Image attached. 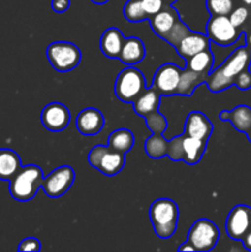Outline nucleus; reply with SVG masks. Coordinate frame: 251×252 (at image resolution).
<instances>
[{
    "label": "nucleus",
    "mask_w": 251,
    "mask_h": 252,
    "mask_svg": "<svg viewBox=\"0 0 251 252\" xmlns=\"http://www.w3.org/2000/svg\"><path fill=\"white\" fill-rule=\"evenodd\" d=\"M251 63V49L248 46L238 47L217 68H212L207 75V86L212 93H220L234 85L236 76L249 68Z\"/></svg>",
    "instance_id": "1"
},
{
    "label": "nucleus",
    "mask_w": 251,
    "mask_h": 252,
    "mask_svg": "<svg viewBox=\"0 0 251 252\" xmlns=\"http://www.w3.org/2000/svg\"><path fill=\"white\" fill-rule=\"evenodd\" d=\"M149 218L155 235L160 239H169L177 229L179 207L172 199L159 198L150 206Z\"/></svg>",
    "instance_id": "2"
},
{
    "label": "nucleus",
    "mask_w": 251,
    "mask_h": 252,
    "mask_svg": "<svg viewBox=\"0 0 251 252\" xmlns=\"http://www.w3.org/2000/svg\"><path fill=\"white\" fill-rule=\"evenodd\" d=\"M43 171L37 165H26L9 181V192L19 202L31 201L42 187Z\"/></svg>",
    "instance_id": "3"
},
{
    "label": "nucleus",
    "mask_w": 251,
    "mask_h": 252,
    "mask_svg": "<svg viewBox=\"0 0 251 252\" xmlns=\"http://www.w3.org/2000/svg\"><path fill=\"white\" fill-rule=\"evenodd\" d=\"M145 78L139 69L133 65L126 66L116 78L115 94L122 102L132 103L147 88Z\"/></svg>",
    "instance_id": "4"
},
{
    "label": "nucleus",
    "mask_w": 251,
    "mask_h": 252,
    "mask_svg": "<svg viewBox=\"0 0 251 252\" xmlns=\"http://www.w3.org/2000/svg\"><path fill=\"white\" fill-rule=\"evenodd\" d=\"M46 56L51 65L62 73L75 69L81 61L80 49L71 42H53L47 47Z\"/></svg>",
    "instance_id": "5"
},
{
    "label": "nucleus",
    "mask_w": 251,
    "mask_h": 252,
    "mask_svg": "<svg viewBox=\"0 0 251 252\" xmlns=\"http://www.w3.org/2000/svg\"><path fill=\"white\" fill-rule=\"evenodd\" d=\"M88 160L91 166L105 176H116L125 167L126 154L115 152L108 145H96L89 152Z\"/></svg>",
    "instance_id": "6"
},
{
    "label": "nucleus",
    "mask_w": 251,
    "mask_h": 252,
    "mask_svg": "<svg viewBox=\"0 0 251 252\" xmlns=\"http://www.w3.org/2000/svg\"><path fill=\"white\" fill-rule=\"evenodd\" d=\"M219 229L212 220L201 218L194 221L187 234V241L198 252L211 251L219 240Z\"/></svg>",
    "instance_id": "7"
},
{
    "label": "nucleus",
    "mask_w": 251,
    "mask_h": 252,
    "mask_svg": "<svg viewBox=\"0 0 251 252\" xmlns=\"http://www.w3.org/2000/svg\"><path fill=\"white\" fill-rule=\"evenodd\" d=\"M206 34L212 43L220 47H229L235 43L243 33L231 24L229 16L212 15L207 22Z\"/></svg>",
    "instance_id": "8"
},
{
    "label": "nucleus",
    "mask_w": 251,
    "mask_h": 252,
    "mask_svg": "<svg viewBox=\"0 0 251 252\" xmlns=\"http://www.w3.org/2000/svg\"><path fill=\"white\" fill-rule=\"evenodd\" d=\"M75 180V172L71 166L64 165L54 169L47 177H43L42 189L51 198H59L64 196Z\"/></svg>",
    "instance_id": "9"
},
{
    "label": "nucleus",
    "mask_w": 251,
    "mask_h": 252,
    "mask_svg": "<svg viewBox=\"0 0 251 252\" xmlns=\"http://www.w3.org/2000/svg\"><path fill=\"white\" fill-rule=\"evenodd\" d=\"M251 229V207L238 204L228 214L225 221L226 234L233 240H241Z\"/></svg>",
    "instance_id": "10"
},
{
    "label": "nucleus",
    "mask_w": 251,
    "mask_h": 252,
    "mask_svg": "<svg viewBox=\"0 0 251 252\" xmlns=\"http://www.w3.org/2000/svg\"><path fill=\"white\" fill-rule=\"evenodd\" d=\"M41 122L51 132H61L70 122V111L61 102H51L41 112Z\"/></svg>",
    "instance_id": "11"
},
{
    "label": "nucleus",
    "mask_w": 251,
    "mask_h": 252,
    "mask_svg": "<svg viewBox=\"0 0 251 252\" xmlns=\"http://www.w3.org/2000/svg\"><path fill=\"white\" fill-rule=\"evenodd\" d=\"M181 78V69L174 63H165L160 66L153 78V86L159 90L161 96L175 95Z\"/></svg>",
    "instance_id": "12"
},
{
    "label": "nucleus",
    "mask_w": 251,
    "mask_h": 252,
    "mask_svg": "<svg viewBox=\"0 0 251 252\" xmlns=\"http://www.w3.org/2000/svg\"><path fill=\"white\" fill-rule=\"evenodd\" d=\"M105 125V117L102 113L94 107L84 108L76 116L75 126L79 133L86 137H93L98 134Z\"/></svg>",
    "instance_id": "13"
},
{
    "label": "nucleus",
    "mask_w": 251,
    "mask_h": 252,
    "mask_svg": "<svg viewBox=\"0 0 251 252\" xmlns=\"http://www.w3.org/2000/svg\"><path fill=\"white\" fill-rule=\"evenodd\" d=\"M184 130L186 135L207 142L213 132V125L204 113L199 112V111H192L187 116Z\"/></svg>",
    "instance_id": "14"
},
{
    "label": "nucleus",
    "mask_w": 251,
    "mask_h": 252,
    "mask_svg": "<svg viewBox=\"0 0 251 252\" xmlns=\"http://www.w3.org/2000/svg\"><path fill=\"white\" fill-rule=\"evenodd\" d=\"M179 19V12L176 11V9L174 6L169 5L166 7H162L157 14L153 15L148 20H149L150 26H152V30L154 31V33L157 36H159L160 38L165 39L167 37V34L171 32V30L174 29L175 24H176Z\"/></svg>",
    "instance_id": "15"
},
{
    "label": "nucleus",
    "mask_w": 251,
    "mask_h": 252,
    "mask_svg": "<svg viewBox=\"0 0 251 252\" xmlns=\"http://www.w3.org/2000/svg\"><path fill=\"white\" fill-rule=\"evenodd\" d=\"M209 38L207 34L199 33V32H191L188 31L181 41L176 44V51L179 56L184 59L191 58L198 52L204 51V49L209 48Z\"/></svg>",
    "instance_id": "16"
},
{
    "label": "nucleus",
    "mask_w": 251,
    "mask_h": 252,
    "mask_svg": "<svg viewBox=\"0 0 251 252\" xmlns=\"http://www.w3.org/2000/svg\"><path fill=\"white\" fill-rule=\"evenodd\" d=\"M160 97H161V94L155 86L152 85V88L149 89L145 88L143 93L132 102L133 110L138 116L145 118L159 110Z\"/></svg>",
    "instance_id": "17"
},
{
    "label": "nucleus",
    "mask_w": 251,
    "mask_h": 252,
    "mask_svg": "<svg viewBox=\"0 0 251 252\" xmlns=\"http://www.w3.org/2000/svg\"><path fill=\"white\" fill-rule=\"evenodd\" d=\"M147 51L143 41L138 37H126L118 59L126 65H135L144 59Z\"/></svg>",
    "instance_id": "18"
},
{
    "label": "nucleus",
    "mask_w": 251,
    "mask_h": 252,
    "mask_svg": "<svg viewBox=\"0 0 251 252\" xmlns=\"http://www.w3.org/2000/svg\"><path fill=\"white\" fill-rule=\"evenodd\" d=\"M125 34L117 27L105 30L100 38V48L107 58H118L125 42Z\"/></svg>",
    "instance_id": "19"
},
{
    "label": "nucleus",
    "mask_w": 251,
    "mask_h": 252,
    "mask_svg": "<svg viewBox=\"0 0 251 252\" xmlns=\"http://www.w3.org/2000/svg\"><path fill=\"white\" fill-rule=\"evenodd\" d=\"M219 118L221 121H229L238 132L245 134L251 128V108L246 105L236 106L231 111H221Z\"/></svg>",
    "instance_id": "20"
},
{
    "label": "nucleus",
    "mask_w": 251,
    "mask_h": 252,
    "mask_svg": "<svg viewBox=\"0 0 251 252\" xmlns=\"http://www.w3.org/2000/svg\"><path fill=\"white\" fill-rule=\"evenodd\" d=\"M19 154L11 149H0V180L10 181L21 169Z\"/></svg>",
    "instance_id": "21"
},
{
    "label": "nucleus",
    "mask_w": 251,
    "mask_h": 252,
    "mask_svg": "<svg viewBox=\"0 0 251 252\" xmlns=\"http://www.w3.org/2000/svg\"><path fill=\"white\" fill-rule=\"evenodd\" d=\"M184 161L187 165H196L201 161L204 152H206L207 142L198 138L189 137L184 133Z\"/></svg>",
    "instance_id": "22"
},
{
    "label": "nucleus",
    "mask_w": 251,
    "mask_h": 252,
    "mask_svg": "<svg viewBox=\"0 0 251 252\" xmlns=\"http://www.w3.org/2000/svg\"><path fill=\"white\" fill-rule=\"evenodd\" d=\"M206 74H198L189 70V69H184V70H181V78H180V83L176 91H175V95L191 96L201 84L206 83Z\"/></svg>",
    "instance_id": "23"
},
{
    "label": "nucleus",
    "mask_w": 251,
    "mask_h": 252,
    "mask_svg": "<svg viewBox=\"0 0 251 252\" xmlns=\"http://www.w3.org/2000/svg\"><path fill=\"white\" fill-rule=\"evenodd\" d=\"M134 145V135L129 129L120 128L113 130L108 137V147L122 154H127Z\"/></svg>",
    "instance_id": "24"
},
{
    "label": "nucleus",
    "mask_w": 251,
    "mask_h": 252,
    "mask_svg": "<svg viewBox=\"0 0 251 252\" xmlns=\"http://www.w3.org/2000/svg\"><path fill=\"white\" fill-rule=\"evenodd\" d=\"M214 56L211 49H204V51L198 52L191 58L187 59V69L198 74H206L208 75L209 71L213 68Z\"/></svg>",
    "instance_id": "25"
},
{
    "label": "nucleus",
    "mask_w": 251,
    "mask_h": 252,
    "mask_svg": "<svg viewBox=\"0 0 251 252\" xmlns=\"http://www.w3.org/2000/svg\"><path fill=\"white\" fill-rule=\"evenodd\" d=\"M167 145H169V140L165 139L162 134H153L145 140L144 149L149 158L160 159L166 155Z\"/></svg>",
    "instance_id": "26"
},
{
    "label": "nucleus",
    "mask_w": 251,
    "mask_h": 252,
    "mask_svg": "<svg viewBox=\"0 0 251 252\" xmlns=\"http://www.w3.org/2000/svg\"><path fill=\"white\" fill-rule=\"evenodd\" d=\"M123 16L129 22H140L148 20L140 0H128L123 6Z\"/></svg>",
    "instance_id": "27"
},
{
    "label": "nucleus",
    "mask_w": 251,
    "mask_h": 252,
    "mask_svg": "<svg viewBox=\"0 0 251 252\" xmlns=\"http://www.w3.org/2000/svg\"><path fill=\"white\" fill-rule=\"evenodd\" d=\"M206 6L211 15L229 16L234 9V0H206Z\"/></svg>",
    "instance_id": "28"
},
{
    "label": "nucleus",
    "mask_w": 251,
    "mask_h": 252,
    "mask_svg": "<svg viewBox=\"0 0 251 252\" xmlns=\"http://www.w3.org/2000/svg\"><path fill=\"white\" fill-rule=\"evenodd\" d=\"M147 127L152 130L153 134H164L167 128V121L162 115H160L159 111L152 113V115L145 117Z\"/></svg>",
    "instance_id": "29"
},
{
    "label": "nucleus",
    "mask_w": 251,
    "mask_h": 252,
    "mask_svg": "<svg viewBox=\"0 0 251 252\" xmlns=\"http://www.w3.org/2000/svg\"><path fill=\"white\" fill-rule=\"evenodd\" d=\"M182 140H184V134L169 140L166 157H169L172 161H184V145H182Z\"/></svg>",
    "instance_id": "30"
},
{
    "label": "nucleus",
    "mask_w": 251,
    "mask_h": 252,
    "mask_svg": "<svg viewBox=\"0 0 251 252\" xmlns=\"http://www.w3.org/2000/svg\"><path fill=\"white\" fill-rule=\"evenodd\" d=\"M188 31L189 29L187 27V25L179 19L176 24H175L174 29L171 30V32H170V33L167 34L166 38H165V41H166L170 46H172L175 48L176 44L181 41L182 37H184Z\"/></svg>",
    "instance_id": "31"
},
{
    "label": "nucleus",
    "mask_w": 251,
    "mask_h": 252,
    "mask_svg": "<svg viewBox=\"0 0 251 252\" xmlns=\"http://www.w3.org/2000/svg\"><path fill=\"white\" fill-rule=\"evenodd\" d=\"M249 17V10L246 6H238L234 7L233 11L229 14V20L235 27H240L241 25L245 24V21Z\"/></svg>",
    "instance_id": "32"
},
{
    "label": "nucleus",
    "mask_w": 251,
    "mask_h": 252,
    "mask_svg": "<svg viewBox=\"0 0 251 252\" xmlns=\"http://www.w3.org/2000/svg\"><path fill=\"white\" fill-rule=\"evenodd\" d=\"M140 4L149 19L164 7V0H140Z\"/></svg>",
    "instance_id": "33"
},
{
    "label": "nucleus",
    "mask_w": 251,
    "mask_h": 252,
    "mask_svg": "<svg viewBox=\"0 0 251 252\" xmlns=\"http://www.w3.org/2000/svg\"><path fill=\"white\" fill-rule=\"evenodd\" d=\"M234 85L239 89V90H249L251 89V71L248 69L241 71L238 76H236Z\"/></svg>",
    "instance_id": "34"
},
{
    "label": "nucleus",
    "mask_w": 251,
    "mask_h": 252,
    "mask_svg": "<svg viewBox=\"0 0 251 252\" xmlns=\"http://www.w3.org/2000/svg\"><path fill=\"white\" fill-rule=\"evenodd\" d=\"M19 251H39L41 250V241L37 238H26L20 243Z\"/></svg>",
    "instance_id": "35"
},
{
    "label": "nucleus",
    "mask_w": 251,
    "mask_h": 252,
    "mask_svg": "<svg viewBox=\"0 0 251 252\" xmlns=\"http://www.w3.org/2000/svg\"><path fill=\"white\" fill-rule=\"evenodd\" d=\"M51 6L53 11L64 12L70 7V0H52Z\"/></svg>",
    "instance_id": "36"
},
{
    "label": "nucleus",
    "mask_w": 251,
    "mask_h": 252,
    "mask_svg": "<svg viewBox=\"0 0 251 252\" xmlns=\"http://www.w3.org/2000/svg\"><path fill=\"white\" fill-rule=\"evenodd\" d=\"M240 241L243 243L244 248H245L246 250L251 251V229L243 236V239H241Z\"/></svg>",
    "instance_id": "37"
},
{
    "label": "nucleus",
    "mask_w": 251,
    "mask_h": 252,
    "mask_svg": "<svg viewBox=\"0 0 251 252\" xmlns=\"http://www.w3.org/2000/svg\"><path fill=\"white\" fill-rule=\"evenodd\" d=\"M179 251H180V252H184V251H196V250H194L193 246H192L191 244H189L188 241H187V243L182 244V245L180 246Z\"/></svg>",
    "instance_id": "38"
},
{
    "label": "nucleus",
    "mask_w": 251,
    "mask_h": 252,
    "mask_svg": "<svg viewBox=\"0 0 251 252\" xmlns=\"http://www.w3.org/2000/svg\"><path fill=\"white\" fill-rule=\"evenodd\" d=\"M245 42H246V46L251 49V32L249 34H246L245 37Z\"/></svg>",
    "instance_id": "39"
},
{
    "label": "nucleus",
    "mask_w": 251,
    "mask_h": 252,
    "mask_svg": "<svg viewBox=\"0 0 251 252\" xmlns=\"http://www.w3.org/2000/svg\"><path fill=\"white\" fill-rule=\"evenodd\" d=\"M90 1H93L94 4H97V5H102V4H106V2L108 1V0H90Z\"/></svg>",
    "instance_id": "40"
},
{
    "label": "nucleus",
    "mask_w": 251,
    "mask_h": 252,
    "mask_svg": "<svg viewBox=\"0 0 251 252\" xmlns=\"http://www.w3.org/2000/svg\"><path fill=\"white\" fill-rule=\"evenodd\" d=\"M240 1L246 6H251V0H240Z\"/></svg>",
    "instance_id": "41"
},
{
    "label": "nucleus",
    "mask_w": 251,
    "mask_h": 252,
    "mask_svg": "<svg viewBox=\"0 0 251 252\" xmlns=\"http://www.w3.org/2000/svg\"><path fill=\"white\" fill-rule=\"evenodd\" d=\"M246 137H248V139H249V142L251 143V128L250 129L248 130V132H246Z\"/></svg>",
    "instance_id": "42"
},
{
    "label": "nucleus",
    "mask_w": 251,
    "mask_h": 252,
    "mask_svg": "<svg viewBox=\"0 0 251 252\" xmlns=\"http://www.w3.org/2000/svg\"><path fill=\"white\" fill-rule=\"evenodd\" d=\"M164 1H166V2H174L175 0H164Z\"/></svg>",
    "instance_id": "43"
}]
</instances>
